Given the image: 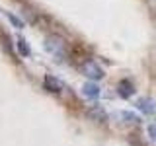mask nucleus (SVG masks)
I'll return each instance as SVG.
<instances>
[{"label": "nucleus", "instance_id": "nucleus-1", "mask_svg": "<svg viewBox=\"0 0 156 146\" xmlns=\"http://www.w3.org/2000/svg\"><path fill=\"white\" fill-rule=\"evenodd\" d=\"M45 49L57 58V61L65 58V51H66V41H65V37L57 35V33L47 35V37H45Z\"/></svg>", "mask_w": 156, "mask_h": 146}, {"label": "nucleus", "instance_id": "nucleus-2", "mask_svg": "<svg viewBox=\"0 0 156 146\" xmlns=\"http://www.w3.org/2000/svg\"><path fill=\"white\" fill-rule=\"evenodd\" d=\"M80 70H82V74L86 78H90V82L101 80V78H104V68L98 66V62H94V61H84L80 64Z\"/></svg>", "mask_w": 156, "mask_h": 146}, {"label": "nucleus", "instance_id": "nucleus-3", "mask_svg": "<svg viewBox=\"0 0 156 146\" xmlns=\"http://www.w3.org/2000/svg\"><path fill=\"white\" fill-rule=\"evenodd\" d=\"M86 115H88V119L90 121H96V123H107V111L104 109L101 105H92L90 109L86 111Z\"/></svg>", "mask_w": 156, "mask_h": 146}, {"label": "nucleus", "instance_id": "nucleus-4", "mask_svg": "<svg viewBox=\"0 0 156 146\" xmlns=\"http://www.w3.org/2000/svg\"><path fill=\"white\" fill-rule=\"evenodd\" d=\"M117 94L123 97V99H129V97L135 94L133 82H131L129 78H123V80H119V82H117Z\"/></svg>", "mask_w": 156, "mask_h": 146}, {"label": "nucleus", "instance_id": "nucleus-5", "mask_svg": "<svg viewBox=\"0 0 156 146\" xmlns=\"http://www.w3.org/2000/svg\"><path fill=\"white\" fill-rule=\"evenodd\" d=\"M43 84H45V90L47 92H53V94H61L62 90H65V84H62L58 78L47 74L45 78H43Z\"/></svg>", "mask_w": 156, "mask_h": 146}, {"label": "nucleus", "instance_id": "nucleus-6", "mask_svg": "<svg viewBox=\"0 0 156 146\" xmlns=\"http://www.w3.org/2000/svg\"><path fill=\"white\" fill-rule=\"evenodd\" d=\"M136 109L143 111L144 115H152L156 113V101L152 97H140V99H136Z\"/></svg>", "mask_w": 156, "mask_h": 146}, {"label": "nucleus", "instance_id": "nucleus-7", "mask_svg": "<svg viewBox=\"0 0 156 146\" xmlns=\"http://www.w3.org/2000/svg\"><path fill=\"white\" fill-rule=\"evenodd\" d=\"M100 86L96 84V82H86L84 86H82V96L88 97V99H98L100 97Z\"/></svg>", "mask_w": 156, "mask_h": 146}, {"label": "nucleus", "instance_id": "nucleus-8", "mask_svg": "<svg viewBox=\"0 0 156 146\" xmlns=\"http://www.w3.org/2000/svg\"><path fill=\"white\" fill-rule=\"evenodd\" d=\"M115 117H119V119H123V123H133V125H136L139 123V115H135V113H131V111H119Z\"/></svg>", "mask_w": 156, "mask_h": 146}, {"label": "nucleus", "instance_id": "nucleus-9", "mask_svg": "<svg viewBox=\"0 0 156 146\" xmlns=\"http://www.w3.org/2000/svg\"><path fill=\"white\" fill-rule=\"evenodd\" d=\"M16 45H18V51H20V55H22V57H29V55H31V49H29L27 41L23 37H18Z\"/></svg>", "mask_w": 156, "mask_h": 146}, {"label": "nucleus", "instance_id": "nucleus-10", "mask_svg": "<svg viewBox=\"0 0 156 146\" xmlns=\"http://www.w3.org/2000/svg\"><path fill=\"white\" fill-rule=\"evenodd\" d=\"M6 16H8V19H10V22H12L14 23V26H16V27H23V22H22V19H20V18H16V16H14V14H6Z\"/></svg>", "mask_w": 156, "mask_h": 146}, {"label": "nucleus", "instance_id": "nucleus-11", "mask_svg": "<svg viewBox=\"0 0 156 146\" xmlns=\"http://www.w3.org/2000/svg\"><path fill=\"white\" fill-rule=\"evenodd\" d=\"M148 134L152 136V140L156 142V125H150V127H148Z\"/></svg>", "mask_w": 156, "mask_h": 146}]
</instances>
